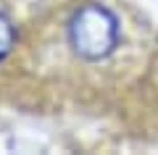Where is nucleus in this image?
Instances as JSON below:
<instances>
[{"mask_svg": "<svg viewBox=\"0 0 158 155\" xmlns=\"http://www.w3.org/2000/svg\"><path fill=\"white\" fill-rule=\"evenodd\" d=\"M69 42L85 61H103L118 45V18L106 6H82L69 18Z\"/></svg>", "mask_w": 158, "mask_h": 155, "instance_id": "nucleus-1", "label": "nucleus"}, {"mask_svg": "<svg viewBox=\"0 0 158 155\" xmlns=\"http://www.w3.org/2000/svg\"><path fill=\"white\" fill-rule=\"evenodd\" d=\"M13 39H16V34H13V27H11V21H8L3 13H0V61L11 53V47H13Z\"/></svg>", "mask_w": 158, "mask_h": 155, "instance_id": "nucleus-2", "label": "nucleus"}]
</instances>
